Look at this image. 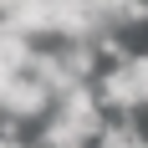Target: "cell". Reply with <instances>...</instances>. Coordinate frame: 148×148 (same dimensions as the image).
Segmentation results:
<instances>
[{"instance_id": "6da1fadb", "label": "cell", "mask_w": 148, "mask_h": 148, "mask_svg": "<svg viewBox=\"0 0 148 148\" xmlns=\"http://www.w3.org/2000/svg\"><path fill=\"white\" fill-rule=\"evenodd\" d=\"M51 107H56V92L46 87L41 77L21 72L10 87H5V97H0V118L5 123H41Z\"/></svg>"}, {"instance_id": "8992f818", "label": "cell", "mask_w": 148, "mask_h": 148, "mask_svg": "<svg viewBox=\"0 0 148 148\" xmlns=\"http://www.w3.org/2000/svg\"><path fill=\"white\" fill-rule=\"evenodd\" d=\"M15 5H21V0H0V15H10V10H15Z\"/></svg>"}, {"instance_id": "3957f363", "label": "cell", "mask_w": 148, "mask_h": 148, "mask_svg": "<svg viewBox=\"0 0 148 148\" xmlns=\"http://www.w3.org/2000/svg\"><path fill=\"white\" fill-rule=\"evenodd\" d=\"M31 56H36V41L15 26L10 15H0V66L5 72H31Z\"/></svg>"}, {"instance_id": "277c9868", "label": "cell", "mask_w": 148, "mask_h": 148, "mask_svg": "<svg viewBox=\"0 0 148 148\" xmlns=\"http://www.w3.org/2000/svg\"><path fill=\"white\" fill-rule=\"evenodd\" d=\"M92 148H148V133L138 128L133 118H118V123L102 128V138H97Z\"/></svg>"}, {"instance_id": "5b68a950", "label": "cell", "mask_w": 148, "mask_h": 148, "mask_svg": "<svg viewBox=\"0 0 148 148\" xmlns=\"http://www.w3.org/2000/svg\"><path fill=\"white\" fill-rule=\"evenodd\" d=\"M0 148H36V143L21 138V123H5V128H0Z\"/></svg>"}, {"instance_id": "52a82bcc", "label": "cell", "mask_w": 148, "mask_h": 148, "mask_svg": "<svg viewBox=\"0 0 148 148\" xmlns=\"http://www.w3.org/2000/svg\"><path fill=\"white\" fill-rule=\"evenodd\" d=\"M36 148H41V143H36Z\"/></svg>"}, {"instance_id": "7a4b0ae2", "label": "cell", "mask_w": 148, "mask_h": 148, "mask_svg": "<svg viewBox=\"0 0 148 148\" xmlns=\"http://www.w3.org/2000/svg\"><path fill=\"white\" fill-rule=\"evenodd\" d=\"M92 87H97L102 107H107V112H118V118H133L138 107H148L143 92H138V82H133V72H128V61H107L102 77H97Z\"/></svg>"}]
</instances>
